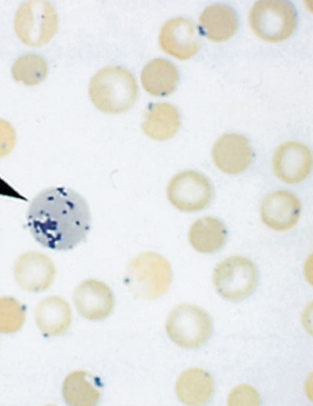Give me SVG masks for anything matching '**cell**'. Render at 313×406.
<instances>
[{
    "label": "cell",
    "instance_id": "cell-1",
    "mask_svg": "<svg viewBox=\"0 0 313 406\" xmlns=\"http://www.w3.org/2000/svg\"><path fill=\"white\" fill-rule=\"evenodd\" d=\"M91 222L86 200L65 186L41 191L32 200L27 212V224L34 239L55 250H69L84 242Z\"/></svg>",
    "mask_w": 313,
    "mask_h": 406
},
{
    "label": "cell",
    "instance_id": "cell-2",
    "mask_svg": "<svg viewBox=\"0 0 313 406\" xmlns=\"http://www.w3.org/2000/svg\"><path fill=\"white\" fill-rule=\"evenodd\" d=\"M138 94L136 80L124 68L115 66L104 67L91 78L89 96L99 110L117 114L129 109Z\"/></svg>",
    "mask_w": 313,
    "mask_h": 406
},
{
    "label": "cell",
    "instance_id": "cell-3",
    "mask_svg": "<svg viewBox=\"0 0 313 406\" xmlns=\"http://www.w3.org/2000/svg\"><path fill=\"white\" fill-rule=\"evenodd\" d=\"M172 279L170 264L153 252L141 253L128 264L124 281L139 299H155L168 290Z\"/></svg>",
    "mask_w": 313,
    "mask_h": 406
},
{
    "label": "cell",
    "instance_id": "cell-4",
    "mask_svg": "<svg viewBox=\"0 0 313 406\" xmlns=\"http://www.w3.org/2000/svg\"><path fill=\"white\" fill-rule=\"evenodd\" d=\"M296 12L293 5L284 0L257 1L249 16L252 30L268 42L281 41L288 38L296 25Z\"/></svg>",
    "mask_w": 313,
    "mask_h": 406
},
{
    "label": "cell",
    "instance_id": "cell-5",
    "mask_svg": "<svg viewBox=\"0 0 313 406\" xmlns=\"http://www.w3.org/2000/svg\"><path fill=\"white\" fill-rule=\"evenodd\" d=\"M166 330L177 345L194 349L206 342L212 332V322L208 313L201 308L182 303L169 314Z\"/></svg>",
    "mask_w": 313,
    "mask_h": 406
},
{
    "label": "cell",
    "instance_id": "cell-6",
    "mask_svg": "<svg viewBox=\"0 0 313 406\" xmlns=\"http://www.w3.org/2000/svg\"><path fill=\"white\" fill-rule=\"evenodd\" d=\"M14 27L19 39L25 45L39 47L47 43L57 28L54 7L46 1H28L17 10Z\"/></svg>",
    "mask_w": 313,
    "mask_h": 406
},
{
    "label": "cell",
    "instance_id": "cell-7",
    "mask_svg": "<svg viewBox=\"0 0 313 406\" xmlns=\"http://www.w3.org/2000/svg\"><path fill=\"white\" fill-rule=\"evenodd\" d=\"M257 281L254 264L242 256H232L215 268L213 283L217 292L230 301L246 299L253 292Z\"/></svg>",
    "mask_w": 313,
    "mask_h": 406
},
{
    "label": "cell",
    "instance_id": "cell-8",
    "mask_svg": "<svg viewBox=\"0 0 313 406\" xmlns=\"http://www.w3.org/2000/svg\"><path fill=\"white\" fill-rule=\"evenodd\" d=\"M171 204L183 212H195L211 202L213 190L209 180L202 173L186 170L177 173L170 180L166 190Z\"/></svg>",
    "mask_w": 313,
    "mask_h": 406
},
{
    "label": "cell",
    "instance_id": "cell-9",
    "mask_svg": "<svg viewBox=\"0 0 313 406\" xmlns=\"http://www.w3.org/2000/svg\"><path fill=\"white\" fill-rule=\"evenodd\" d=\"M56 274L53 261L45 254L30 251L21 255L14 265L16 282L23 290L42 292L52 284Z\"/></svg>",
    "mask_w": 313,
    "mask_h": 406
},
{
    "label": "cell",
    "instance_id": "cell-10",
    "mask_svg": "<svg viewBox=\"0 0 313 406\" xmlns=\"http://www.w3.org/2000/svg\"><path fill=\"white\" fill-rule=\"evenodd\" d=\"M76 310L83 318L99 321L106 318L114 307V296L109 286L94 279L81 281L73 293Z\"/></svg>",
    "mask_w": 313,
    "mask_h": 406
},
{
    "label": "cell",
    "instance_id": "cell-11",
    "mask_svg": "<svg viewBox=\"0 0 313 406\" xmlns=\"http://www.w3.org/2000/svg\"><path fill=\"white\" fill-rule=\"evenodd\" d=\"M275 175L284 182L298 183L304 180L312 168V155L304 145L287 142L279 146L272 157Z\"/></svg>",
    "mask_w": 313,
    "mask_h": 406
},
{
    "label": "cell",
    "instance_id": "cell-12",
    "mask_svg": "<svg viewBox=\"0 0 313 406\" xmlns=\"http://www.w3.org/2000/svg\"><path fill=\"white\" fill-rule=\"evenodd\" d=\"M159 42L166 53L181 60L193 56L200 45L195 25L188 19L182 17L172 19L164 24Z\"/></svg>",
    "mask_w": 313,
    "mask_h": 406
},
{
    "label": "cell",
    "instance_id": "cell-13",
    "mask_svg": "<svg viewBox=\"0 0 313 406\" xmlns=\"http://www.w3.org/2000/svg\"><path fill=\"white\" fill-rule=\"evenodd\" d=\"M301 204L293 193L277 191L267 195L261 205L263 222L270 228L283 231L293 227L298 222Z\"/></svg>",
    "mask_w": 313,
    "mask_h": 406
},
{
    "label": "cell",
    "instance_id": "cell-14",
    "mask_svg": "<svg viewBox=\"0 0 313 406\" xmlns=\"http://www.w3.org/2000/svg\"><path fill=\"white\" fill-rule=\"evenodd\" d=\"M212 156L215 165L221 171L237 174L244 171L251 163L253 151L244 136L226 133L215 143Z\"/></svg>",
    "mask_w": 313,
    "mask_h": 406
},
{
    "label": "cell",
    "instance_id": "cell-15",
    "mask_svg": "<svg viewBox=\"0 0 313 406\" xmlns=\"http://www.w3.org/2000/svg\"><path fill=\"white\" fill-rule=\"evenodd\" d=\"M35 320L41 332L50 336L63 334L72 321V312L67 301L58 296L43 299L35 310Z\"/></svg>",
    "mask_w": 313,
    "mask_h": 406
},
{
    "label": "cell",
    "instance_id": "cell-16",
    "mask_svg": "<svg viewBox=\"0 0 313 406\" xmlns=\"http://www.w3.org/2000/svg\"><path fill=\"white\" fill-rule=\"evenodd\" d=\"M100 384L98 378L85 371L72 372L63 383L62 394L64 400L72 406L95 405L101 396Z\"/></svg>",
    "mask_w": 313,
    "mask_h": 406
},
{
    "label": "cell",
    "instance_id": "cell-17",
    "mask_svg": "<svg viewBox=\"0 0 313 406\" xmlns=\"http://www.w3.org/2000/svg\"><path fill=\"white\" fill-rule=\"evenodd\" d=\"M214 392V383L210 374L199 368L184 371L175 385L177 398L190 405H199L208 402Z\"/></svg>",
    "mask_w": 313,
    "mask_h": 406
},
{
    "label": "cell",
    "instance_id": "cell-18",
    "mask_svg": "<svg viewBox=\"0 0 313 406\" xmlns=\"http://www.w3.org/2000/svg\"><path fill=\"white\" fill-rule=\"evenodd\" d=\"M199 28L204 36L215 42L224 41L232 36L237 27L235 12L224 4L206 7L199 19Z\"/></svg>",
    "mask_w": 313,
    "mask_h": 406
},
{
    "label": "cell",
    "instance_id": "cell-19",
    "mask_svg": "<svg viewBox=\"0 0 313 406\" xmlns=\"http://www.w3.org/2000/svg\"><path fill=\"white\" fill-rule=\"evenodd\" d=\"M179 81L176 67L171 62L156 58L149 62L143 68L141 82L150 94L164 96L173 92Z\"/></svg>",
    "mask_w": 313,
    "mask_h": 406
},
{
    "label": "cell",
    "instance_id": "cell-20",
    "mask_svg": "<svg viewBox=\"0 0 313 406\" xmlns=\"http://www.w3.org/2000/svg\"><path fill=\"white\" fill-rule=\"evenodd\" d=\"M180 124L179 113L175 107L168 103H155L147 112L142 129L150 138L164 140L176 133Z\"/></svg>",
    "mask_w": 313,
    "mask_h": 406
},
{
    "label": "cell",
    "instance_id": "cell-21",
    "mask_svg": "<svg viewBox=\"0 0 313 406\" xmlns=\"http://www.w3.org/2000/svg\"><path fill=\"white\" fill-rule=\"evenodd\" d=\"M227 231L224 224L213 217H204L196 220L191 226L188 239L197 251L213 253L224 244Z\"/></svg>",
    "mask_w": 313,
    "mask_h": 406
},
{
    "label": "cell",
    "instance_id": "cell-22",
    "mask_svg": "<svg viewBox=\"0 0 313 406\" xmlns=\"http://www.w3.org/2000/svg\"><path fill=\"white\" fill-rule=\"evenodd\" d=\"M47 73V66L44 58L33 54H26L19 57L12 67L14 79L27 85H34L44 80Z\"/></svg>",
    "mask_w": 313,
    "mask_h": 406
},
{
    "label": "cell",
    "instance_id": "cell-23",
    "mask_svg": "<svg viewBox=\"0 0 313 406\" xmlns=\"http://www.w3.org/2000/svg\"><path fill=\"white\" fill-rule=\"evenodd\" d=\"M25 308L12 297L0 298V332L13 333L18 331L25 321Z\"/></svg>",
    "mask_w": 313,
    "mask_h": 406
},
{
    "label": "cell",
    "instance_id": "cell-24",
    "mask_svg": "<svg viewBox=\"0 0 313 406\" xmlns=\"http://www.w3.org/2000/svg\"><path fill=\"white\" fill-rule=\"evenodd\" d=\"M229 405H259L260 398L257 390L247 385L234 388L228 398Z\"/></svg>",
    "mask_w": 313,
    "mask_h": 406
},
{
    "label": "cell",
    "instance_id": "cell-25",
    "mask_svg": "<svg viewBox=\"0 0 313 406\" xmlns=\"http://www.w3.org/2000/svg\"><path fill=\"white\" fill-rule=\"evenodd\" d=\"M16 134L12 125L0 119V158L8 155L14 147Z\"/></svg>",
    "mask_w": 313,
    "mask_h": 406
}]
</instances>
